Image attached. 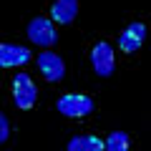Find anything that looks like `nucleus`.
<instances>
[{
    "label": "nucleus",
    "instance_id": "nucleus-9",
    "mask_svg": "<svg viewBox=\"0 0 151 151\" xmlns=\"http://www.w3.org/2000/svg\"><path fill=\"white\" fill-rule=\"evenodd\" d=\"M65 151H106V141H101L98 136H73Z\"/></svg>",
    "mask_w": 151,
    "mask_h": 151
},
{
    "label": "nucleus",
    "instance_id": "nucleus-5",
    "mask_svg": "<svg viewBox=\"0 0 151 151\" xmlns=\"http://www.w3.org/2000/svg\"><path fill=\"white\" fill-rule=\"evenodd\" d=\"M116 60H113V48L106 43V40H101V43L93 45L91 50V65L93 70H96V76H101V78H108V76L113 73V68H116Z\"/></svg>",
    "mask_w": 151,
    "mask_h": 151
},
{
    "label": "nucleus",
    "instance_id": "nucleus-4",
    "mask_svg": "<svg viewBox=\"0 0 151 151\" xmlns=\"http://www.w3.org/2000/svg\"><path fill=\"white\" fill-rule=\"evenodd\" d=\"M38 70L43 73L45 81L58 83V81H63V76H65V63H63V58H60L58 53L43 50V53L38 55Z\"/></svg>",
    "mask_w": 151,
    "mask_h": 151
},
{
    "label": "nucleus",
    "instance_id": "nucleus-2",
    "mask_svg": "<svg viewBox=\"0 0 151 151\" xmlns=\"http://www.w3.org/2000/svg\"><path fill=\"white\" fill-rule=\"evenodd\" d=\"M28 40L35 45H43V48H50V45L58 43V33H55V25L50 18H33L28 23Z\"/></svg>",
    "mask_w": 151,
    "mask_h": 151
},
{
    "label": "nucleus",
    "instance_id": "nucleus-11",
    "mask_svg": "<svg viewBox=\"0 0 151 151\" xmlns=\"http://www.w3.org/2000/svg\"><path fill=\"white\" fill-rule=\"evenodd\" d=\"M8 136H10V121H8V116L3 113V116H0V141L5 144Z\"/></svg>",
    "mask_w": 151,
    "mask_h": 151
},
{
    "label": "nucleus",
    "instance_id": "nucleus-3",
    "mask_svg": "<svg viewBox=\"0 0 151 151\" xmlns=\"http://www.w3.org/2000/svg\"><path fill=\"white\" fill-rule=\"evenodd\" d=\"M13 98H15V106L23 108V111H28V108L35 106V98H38V88L35 83H33V78L28 73H15V78H13Z\"/></svg>",
    "mask_w": 151,
    "mask_h": 151
},
{
    "label": "nucleus",
    "instance_id": "nucleus-7",
    "mask_svg": "<svg viewBox=\"0 0 151 151\" xmlns=\"http://www.w3.org/2000/svg\"><path fill=\"white\" fill-rule=\"evenodd\" d=\"M28 60H30V50L25 45H15V43H3L0 45V65L3 68L25 65Z\"/></svg>",
    "mask_w": 151,
    "mask_h": 151
},
{
    "label": "nucleus",
    "instance_id": "nucleus-8",
    "mask_svg": "<svg viewBox=\"0 0 151 151\" xmlns=\"http://www.w3.org/2000/svg\"><path fill=\"white\" fill-rule=\"evenodd\" d=\"M78 15V0H55L50 5V18L58 25H68Z\"/></svg>",
    "mask_w": 151,
    "mask_h": 151
},
{
    "label": "nucleus",
    "instance_id": "nucleus-1",
    "mask_svg": "<svg viewBox=\"0 0 151 151\" xmlns=\"http://www.w3.org/2000/svg\"><path fill=\"white\" fill-rule=\"evenodd\" d=\"M55 108L63 116H68V119H83V116H88L96 108V103H93V98L81 96V93H65V96L58 98Z\"/></svg>",
    "mask_w": 151,
    "mask_h": 151
},
{
    "label": "nucleus",
    "instance_id": "nucleus-10",
    "mask_svg": "<svg viewBox=\"0 0 151 151\" xmlns=\"http://www.w3.org/2000/svg\"><path fill=\"white\" fill-rule=\"evenodd\" d=\"M129 134L126 131H111L106 139V151H129Z\"/></svg>",
    "mask_w": 151,
    "mask_h": 151
},
{
    "label": "nucleus",
    "instance_id": "nucleus-6",
    "mask_svg": "<svg viewBox=\"0 0 151 151\" xmlns=\"http://www.w3.org/2000/svg\"><path fill=\"white\" fill-rule=\"evenodd\" d=\"M144 40H146V25L136 20L119 35V48L124 53H134V50H139L144 45Z\"/></svg>",
    "mask_w": 151,
    "mask_h": 151
}]
</instances>
